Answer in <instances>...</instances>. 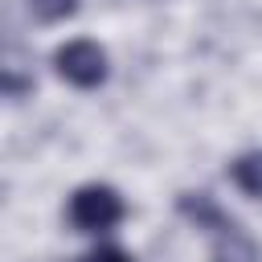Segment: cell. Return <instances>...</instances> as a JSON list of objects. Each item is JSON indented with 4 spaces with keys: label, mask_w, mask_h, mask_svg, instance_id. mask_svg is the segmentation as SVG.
Masks as SVG:
<instances>
[{
    "label": "cell",
    "mask_w": 262,
    "mask_h": 262,
    "mask_svg": "<svg viewBox=\"0 0 262 262\" xmlns=\"http://www.w3.org/2000/svg\"><path fill=\"white\" fill-rule=\"evenodd\" d=\"M176 209H180V217H188L196 229H213V225H221L225 221V209L209 196V192H180L176 196Z\"/></svg>",
    "instance_id": "4"
},
{
    "label": "cell",
    "mask_w": 262,
    "mask_h": 262,
    "mask_svg": "<svg viewBox=\"0 0 262 262\" xmlns=\"http://www.w3.org/2000/svg\"><path fill=\"white\" fill-rule=\"evenodd\" d=\"M78 262H135L127 250H119V246H98V250H90V254H82Z\"/></svg>",
    "instance_id": "7"
},
{
    "label": "cell",
    "mask_w": 262,
    "mask_h": 262,
    "mask_svg": "<svg viewBox=\"0 0 262 262\" xmlns=\"http://www.w3.org/2000/svg\"><path fill=\"white\" fill-rule=\"evenodd\" d=\"M29 12L37 20H45V25H57V20L78 12V0H29Z\"/></svg>",
    "instance_id": "6"
},
{
    "label": "cell",
    "mask_w": 262,
    "mask_h": 262,
    "mask_svg": "<svg viewBox=\"0 0 262 262\" xmlns=\"http://www.w3.org/2000/svg\"><path fill=\"white\" fill-rule=\"evenodd\" d=\"M209 237H213V262H262L258 242H254L237 221H229V217H225L221 225H213Z\"/></svg>",
    "instance_id": "3"
},
{
    "label": "cell",
    "mask_w": 262,
    "mask_h": 262,
    "mask_svg": "<svg viewBox=\"0 0 262 262\" xmlns=\"http://www.w3.org/2000/svg\"><path fill=\"white\" fill-rule=\"evenodd\" d=\"M53 70H57V78H66L70 86H78V90H94V86L106 82L111 61H106V49H102L98 41L78 37V41H66V45L53 49Z\"/></svg>",
    "instance_id": "2"
},
{
    "label": "cell",
    "mask_w": 262,
    "mask_h": 262,
    "mask_svg": "<svg viewBox=\"0 0 262 262\" xmlns=\"http://www.w3.org/2000/svg\"><path fill=\"white\" fill-rule=\"evenodd\" d=\"M127 205L119 196V188L111 184H82L74 188L70 205H66V221L78 229V233H106L123 221Z\"/></svg>",
    "instance_id": "1"
},
{
    "label": "cell",
    "mask_w": 262,
    "mask_h": 262,
    "mask_svg": "<svg viewBox=\"0 0 262 262\" xmlns=\"http://www.w3.org/2000/svg\"><path fill=\"white\" fill-rule=\"evenodd\" d=\"M229 176H233V184H237L246 196H258V201H262V147L242 151V156L229 164Z\"/></svg>",
    "instance_id": "5"
}]
</instances>
